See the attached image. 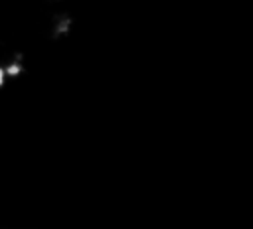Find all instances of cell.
<instances>
[{
  "instance_id": "cell-1",
  "label": "cell",
  "mask_w": 253,
  "mask_h": 229,
  "mask_svg": "<svg viewBox=\"0 0 253 229\" xmlns=\"http://www.w3.org/2000/svg\"><path fill=\"white\" fill-rule=\"evenodd\" d=\"M8 79H10V77H8V73H6V67L0 65V87H4V83H6Z\"/></svg>"
}]
</instances>
